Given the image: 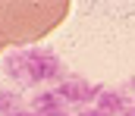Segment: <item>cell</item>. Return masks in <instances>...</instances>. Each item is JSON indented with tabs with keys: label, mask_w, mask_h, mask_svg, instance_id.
Listing matches in <instances>:
<instances>
[{
	"label": "cell",
	"mask_w": 135,
	"mask_h": 116,
	"mask_svg": "<svg viewBox=\"0 0 135 116\" xmlns=\"http://www.w3.org/2000/svg\"><path fill=\"white\" fill-rule=\"evenodd\" d=\"M60 72L63 66L50 50H28L6 63V75H13L19 85H44V82L60 78Z\"/></svg>",
	"instance_id": "cell-1"
}]
</instances>
